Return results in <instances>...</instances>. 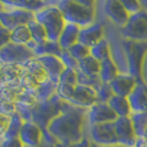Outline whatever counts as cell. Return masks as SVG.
<instances>
[{"label": "cell", "mask_w": 147, "mask_h": 147, "mask_svg": "<svg viewBox=\"0 0 147 147\" xmlns=\"http://www.w3.org/2000/svg\"><path fill=\"white\" fill-rule=\"evenodd\" d=\"M88 109H82L67 104L65 110L52 121L48 127V133L57 144L70 145L81 142L85 118H88Z\"/></svg>", "instance_id": "obj_1"}, {"label": "cell", "mask_w": 147, "mask_h": 147, "mask_svg": "<svg viewBox=\"0 0 147 147\" xmlns=\"http://www.w3.org/2000/svg\"><path fill=\"white\" fill-rule=\"evenodd\" d=\"M66 22L80 28L93 24L95 19V2L91 0H62L55 3Z\"/></svg>", "instance_id": "obj_2"}, {"label": "cell", "mask_w": 147, "mask_h": 147, "mask_svg": "<svg viewBox=\"0 0 147 147\" xmlns=\"http://www.w3.org/2000/svg\"><path fill=\"white\" fill-rule=\"evenodd\" d=\"M34 20L43 26L49 41L58 42L66 24L64 17L57 5L47 6L34 13Z\"/></svg>", "instance_id": "obj_3"}, {"label": "cell", "mask_w": 147, "mask_h": 147, "mask_svg": "<svg viewBox=\"0 0 147 147\" xmlns=\"http://www.w3.org/2000/svg\"><path fill=\"white\" fill-rule=\"evenodd\" d=\"M123 50L127 61V74L134 76L137 81H142L143 61L147 52V41H133L124 39Z\"/></svg>", "instance_id": "obj_4"}, {"label": "cell", "mask_w": 147, "mask_h": 147, "mask_svg": "<svg viewBox=\"0 0 147 147\" xmlns=\"http://www.w3.org/2000/svg\"><path fill=\"white\" fill-rule=\"evenodd\" d=\"M36 54L31 49L24 44L8 43L0 48V60L1 64H18L22 65L23 63L34 59Z\"/></svg>", "instance_id": "obj_5"}, {"label": "cell", "mask_w": 147, "mask_h": 147, "mask_svg": "<svg viewBox=\"0 0 147 147\" xmlns=\"http://www.w3.org/2000/svg\"><path fill=\"white\" fill-rule=\"evenodd\" d=\"M121 33L128 40L147 41V10L131 15L125 27L121 28Z\"/></svg>", "instance_id": "obj_6"}, {"label": "cell", "mask_w": 147, "mask_h": 147, "mask_svg": "<svg viewBox=\"0 0 147 147\" xmlns=\"http://www.w3.org/2000/svg\"><path fill=\"white\" fill-rule=\"evenodd\" d=\"M1 12H0V21L1 27L6 29L15 30L21 26H28V23L34 20V13L23 9L18 8H9L1 5Z\"/></svg>", "instance_id": "obj_7"}, {"label": "cell", "mask_w": 147, "mask_h": 147, "mask_svg": "<svg viewBox=\"0 0 147 147\" xmlns=\"http://www.w3.org/2000/svg\"><path fill=\"white\" fill-rule=\"evenodd\" d=\"M90 137L92 143L101 147L118 144L117 135L115 131V123H104L91 126Z\"/></svg>", "instance_id": "obj_8"}, {"label": "cell", "mask_w": 147, "mask_h": 147, "mask_svg": "<svg viewBox=\"0 0 147 147\" xmlns=\"http://www.w3.org/2000/svg\"><path fill=\"white\" fill-rule=\"evenodd\" d=\"M118 118L116 113L107 103H96L88 111V122L91 126L113 123Z\"/></svg>", "instance_id": "obj_9"}, {"label": "cell", "mask_w": 147, "mask_h": 147, "mask_svg": "<svg viewBox=\"0 0 147 147\" xmlns=\"http://www.w3.org/2000/svg\"><path fill=\"white\" fill-rule=\"evenodd\" d=\"M115 131L118 144L126 147H135L137 136L135 134L131 117H118L115 122Z\"/></svg>", "instance_id": "obj_10"}, {"label": "cell", "mask_w": 147, "mask_h": 147, "mask_svg": "<svg viewBox=\"0 0 147 147\" xmlns=\"http://www.w3.org/2000/svg\"><path fill=\"white\" fill-rule=\"evenodd\" d=\"M104 13L119 28L125 27L131 17L121 0H107L104 3Z\"/></svg>", "instance_id": "obj_11"}, {"label": "cell", "mask_w": 147, "mask_h": 147, "mask_svg": "<svg viewBox=\"0 0 147 147\" xmlns=\"http://www.w3.org/2000/svg\"><path fill=\"white\" fill-rule=\"evenodd\" d=\"M69 103L74 105V106L82 107V109H88V110L94 104L97 103L96 91L93 88L78 84L75 86V91H74L73 96L69 101Z\"/></svg>", "instance_id": "obj_12"}, {"label": "cell", "mask_w": 147, "mask_h": 147, "mask_svg": "<svg viewBox=\"0 0 147 147\" xmlns=\"http://www.w3.org/2000/svg\"><path fill=\"white\" fill-rule=\"evenodd\" d=\"M132 113H144L147 112V84L143 81H138L135 88L127 97Z\"/></svg>", "instance_id": "obj_13"}, {"label": "cell", "mask_w": 147, "mask_h": 147, "mask_svg": "<svg viewBox=\"0 0 147 147\" xmlns=\"http://www.w3.org/2000/svg\"><path fill=\"white\" fill-rule=\"evenodd\" d=\"M104 38V28L100 23H93L88 27L81 28L80 36H79V43L83 44L88 48H92Z\"/></svg>", "instance_id": "obj_14"}, {"label": "cell", "mask_w": 147, "mask_h": 147, "mask_svg": "<svg viewBox=\"0 0 147 147\" xmlns=\"http://www.w3.org/2000/svg\"><path fill=\"white\" fill-rule=\"evenodd\" d=\"M43 137V131L32 122H24L19 135V138L24 144V146L29 147L39 146Z\"/></svg>", "instance_id": "obj_15"}, {"label": "cell", "mask_w": 147, "mask_h": 147, "mask_svg": "<svg viewBox=\"0 0 147 147\" xmlns=\"http://www.w3.org/2000/svg\"><path fill=\"white\" fill-rule=\"evenodd\" d=\"M137 82L138 81L129 74L119 73L117 78L113 82H111L110 84L115 95L128 97L132 91L135 88Z\"/></svg>", "instance_id": "obj_16"}, {"label": "cell", "mask_w": 147, "mask_h": 147, "mask_svg": "<svg viewBox=\"0 0 147 147\" xmlns=\"http://www.w3.org/2000/svg\"><path fill=\"white\" fill-rule=\"evenodd\" d=\"M37 59L42 63L44 69L47 70L50 80L59 83L60 75L65 70V66L62 63L61 59L55 55H42L38 57Z\"/></svg>", "instance_id": "obj_17"}, {"label": "cell", "mask_w": 147, "mask_h": 147, "mask_svg": "<svg viewBox=\"0 0 147 147\" xmlns=\"http://www.w3.org/2000/svg\"><path fill=\"white\" fill-rule=\"evenodd\" d=\"M27 47L34 52L36 58L42 55H55L60 58L62 54V48L60 47L59 42H54V41L47 40L42 43H37L33 40H31L27 44Z\"/></svg>", "instance_id": "obj_18"}, {"label": "cell", "mask_w": 147, "mask_h": 147, "mask_svg": "<svg viewBox=\"0 0 147 147\" xmlns=\"http://www.w3.org/2000/svg\"><path fill=\"white\" fill-rule=\"evenodd\" d=\"M81 28L76 24L66 22L65 27L62 31L59 38V44L62 48V50H69L71 47L79 42V36H80Z\"/></svg>", "instance_id": "obj_19"}, {"label": "cell", "mask_w": 147, "mask_h": 147, "mask_svg": "<svg viewBox=\"0 0 147 147\" xmlns=\"http://www.w3.org/2000/svg\"><path fill=\"white\" fill-rule=\"evenodd\" d=\"M1 5L5 7L9 8H18V9H23L30 12L36 13L48 6L47 2L40 1V0H5L1 1Z\"/></svg>", "instance_id": "obj_20"}, {"label": "cell", "mask_w": 147, "mask_h": 147, "mask_svg": "<svg viewBox=\"0 0 147 147\" xmlns=\"http://www.w3.org/2000/svg\"><path fill=\"white\" fill-rule=\"evenodd\" d=\"M21 66L24 70H27L30 74H32V75L37 79V81L39 82L40 84H42L44 82L50 80L47 70L44 69V66L42 65V63H41L37 58H34V59L30 60L28 62L23 63Z\"/></svg>", "instance_id": "obj_21"}, {"label": "cell", "mask_w": 147, "mask_h": 147, "mask_svg": "<svg viewBox=\"0 0 147 147\" xmlns=\"http://www.w3.org/2000/svg\"><path fill=\"white\" fill-rule=\"evenodd\" d=\"M107 104L111 106V109L116 113L118 117H128L132 115L131 104H129V101L127 97L114 95L109 101Z\"/></svg>", "instance_id": "obj_22"}, {"label": "cell", "mask_w": 147, "mask_h": 147, "mask_svg": "<svg viewBox=\"0 0 147 147\" xmlns=\"http://www.w3.org/2000/svg\"><path fill=\"white\" fill-rule=\"evenodd\" d=\"M90 78H100V71H101V62L97 61L92 55H88V58L83 59L79 62V70Z\"/></svg>", "instance_id": "obj_23"}, {"label": "cell", "mask_w": 147, "mask_h": 147, "mask_svg": "<svg viewBox=\"0 0 147 147\" xmlns=\"http://www.w3.org/2000/svg\"><path fill=\"white\" fill-rule=\"evenodd\" d=\"M119 75L118 67L114 60L107 59L101 62V71H100V79L103 83H109L113 82Z\"/></svg>", "instance_id": "obj_24"}, {"label": "cell", "mask_w": 147, "mask_h": 147, "mask_svg": "<svg viewBox=\"0 0 147 147\" xmlns=\"http://www.w3.org/2000/svg\"><path fill=\"white\" fill-rule=\"evenodd\" d=\"M23 67L18 64H2L1 66V84L19 81L23 73Z\"/></svg>", "instance_id": "obj_25"}, {"label": "cell", "mask_w": 147, "mask_h": 147, "mask_svg": "<svg viewBox=\"0 0 147 147\" xmlns=\"http://www.w3.org/2000/svg\"><path fill=\"white\" fill-rule=\"evenodd\" d=\"M58 82H54L52 80L44 82L42 84H40V86L36 91V93L33 95L36 96L38 102H42V101H48L51 97L57 94V90H58Z\"/></svg>", "instance_id": "obj_26"}, {"label": "cell", "mask_w": 147, "mask_h": 147, "mask_svg": "<svg viewBox=\"0 0 147 147\" xmlns=\"http://www.w3.org/2000/svg\"><path fill=\"white\" fill-rule=\"evenodd\" d=\"M90 50H91V55L100 62H103L105 60L112 58L110 43L106 39H103L102 41H100L94 47H92Z\"/></svg>", "instance_id": "obj_27"}, {"label": "cell", "mask_w": 147, "mask_h": 147, "mask_svg": "<svg viewBox=\"0 0 147 147\" xmlns=\"http://www.w3.org/2000/svg\"><path fill=\"white\" fill-rule=\"evenodd\" d=\"M133 123V127L137 138L144 137L147 131V112L144 113H132L129 116Z\"/></svg>", "instance_id": "obj_28"}, {"label": "cell", "mask_w": 147, "mask_h": 147, "mask_svg": "<svg viewBox=\"0 0 147 147\" xmlns=\"http://www.w3.org/2000/svg\"><path fill=\"white\" fill-rule=\"evenodd\" d=\"M24 119L19 113H16L15 115L11 116V121H10V125L9 128L6 132V134L1 137V138H15V137H19L20 132L22 129V126L24 124Z\"/></svg>", "instance_id": "obj_29"}, {"label": "cell", "mask_w": 147, "mask_h": 147, "mask_svg": "<svg viewBox=\"0 0 147 147\" xmlns=\"http://www.w3.org/2000/svg\"><path fill=\"white\" fill-rule=\"evenodd\" d=\"M32 40L28 26H21L11 31V42L17 44H27Z\"/></svg>", "instance_id": "obj_30"}, {"label": "cell", "mask_w": 147, "mask_h": 147, "mask_svg": "<svg viewBox=\"0 0 147 147\" xmlns=\"http://www.w3.org/2000/svg\"><path fill=\"white\" fill-rule=\"evenodd\" d=\"M15 103L17 104V107L24 109V110H31L36 106V104L38 103V100L33 94L23 90L22 92L18 94Z\"/></svg>", "instance_id": "obj_31"}, {"label": "cell", "mask_w": 147, "mask_h": 147, "mask_svg": "<svg viewBox=\"0 0 147 147\" xmlns=\"http://www.w3.org/2000/svg\"><path fill=\"white\" fill-rule=\"evenodd\" d=\"M28 28L30 30L32 40L37 43H42L44 41L48 40V36H47V31L43 28L42 24H40L36 20H32L31 22L28 23Z\"/></svg>", "instance_id": "obj_32"}, {"label": "cell", "mask_w": 147, "mask_h": 147, "mask_svg": "<svg viewBox=\"0 0 147 147\" xmlns=\"http://www.w3.org/2000/svg\"><path fill=\"white\" fill-rule=\"evenodd\" d=\"M20 86L24 91L29 92L31 94H34L36 91L40 86V83L37 81V79L32 74H30L27 70H23V73L20 78Z\"/></svg>", "instance_id": "obj_33"}, {"label": "cell", "mask_w": 147, "mask_h": 147, "mask_svg": "<svg viewBox=\"0 0 147 147\" xmlns=\"http://www.w3.org/2000/svg\"><path fill=\"white\" fill-rule=\"evenodd\" d=\"M97 94V103H109L111 98L115 95L109 83H101V85L96 90Z\"/></svg>", "instance_id": "obj_34"}, {"label": "cell", "mask_w": 147, "mask_h": 147, "mask_svg": "<svg viewBox=\"0 0 147 147\" xmlns=\"http://www.w3.org/2000/svg\"><path fill=\"white\" fill-rule=\"evenodd\" d=\"M67 51L70 52V54H71L78 62H80V61H82L83 59L88 58V55H91V50H90V48H88V47H85V45H83V44H81V43H79V42L76 44H74L73 47H71Z\"/></svg>", "instance_id": "obj_35"}, {"label": "cell", "mask_w": 147, "mask_h": 147, "mask_svg": "<svg viewBox=\"0 0 147 147\" xmlns=\"http://www.w3.org/2000/svg\"><path fill=\"white\" fill-rule=\"evenodd\" d=\"M59 84H67V85H78V71L72 69H65L60 75Z\"/></svg>", "instance_id": "obj_36"}, {"label": "cell", "mask_w": 147, "mask_h": 147, "mask_svg": "<svg viewBox=\"0 0 147 147\" xmlns=\"http://www.w3.org/2000/svg\"><path fill=\"white\" fill-rule=\"evenodd\" d=\"M60 59L62 61V63L64 64L65 69H72L75 71L79 70V62L70 54V52L67 50H62V54H61Z\"/></svg>", "instance_id": "obj_37"}, {"label": "cell", "mask_w": 147, "mask_h": 147, "mask_svg": "<svg viewBox=\"0 0 147 147\" xmlns=\"http://www.w3.org/2000/svg\"><path fill=\"white\" fill-rule=\"evenodd\" d=\"M1 114L7 115V116H12L16 113H18L17 111V104L15 102H9V101H2L1 100Z\"/></svg>", "instance_id": "obj_38"}, {"label": "cell", "mask_w": 147, "mask_h": 147, "mask_svg": "<svg viewBox=\"0 0 147 147\" xmlns=\"http://www.w3.org/2000/svg\"><path fill=\"white\" fill-rule=\"evenodd\" d=\"M121 1L124 5V7H125V9L129 15H134V13L138 12L140 10H143L140 2L137 0H121Z\"/></svg>", "instance_id": "obj_39"}, {"label": "cell", "mask_w": 147, "mask_h": 147, "mask_svg": "<svg viewBox=\"0 0 147 147\" xmlns=\"http://www.w3.org/2000/svg\"><path fill=\"white\" fill-rule=\"evenodd\" d=\"M0 147H24V144L19 137L15 138H1V146Z\"/></svg>", "instance_id": "obj_40"}, {"label": "cell", "mask_w": 147, "mask_h": 147, "mask_svg": "<svg viewBox=\"0 0 147 147\" xmlns=\"http://www.w3.org/2000/svg\"><path fill=\"white\" fill-rule=\"evenodd\" d=\"M51 147H93L92 140H88V138H83L81 142L79 143H74V144H70V145H62V144H55Z\"/></svg>", "instance_id": "obj_41"}, {"label": "cell", "mask_w": 147, "mask_h": 147, "mask_svg": "<svg viewBox=\"0 0 147 147\" xmlns=\"http://www.w3.org/2000/svg\"><path fill=\"white\" fill-rule=\"evenodd\" d=\"M10 121H11V117L10 116H7V115H3L1 114L0 115V129H1V137L6 134V132L9 128V125H10Z\"/></svg>", "instance_id": "obj_42"}, {"label": "cell", "mask_w": 147, "mask_h": 147, "mask_svg": "<svg viewBox=\"0 0 147 147\" xmlns=\"http://www.w3.org/2000/svg\"><path fill=\"white\" fill-rule=\"evenodd\" d=\"M11 42V31L1 27V47L7 45L8 43Z\"/></svg>", "instance_id": "obj_43"}, {"label": "cell", "mask_w": 147, "mask_h": 147, "mask_svg": "<svg viewBox=\"0 0 147 147\" xmlns=\"http://www.w3.org/2000/svg\"><path fill=\"white\" fill-rule=\"evenodd\" d=\"M135 147H147V140L146 138H144V137L137 138Z\"/></svg>", "instance_id": "obj_44"}, {"label": "cell", "mask_w": 147, "mask_h": 147, "mask_svg": "<svg viewBox=\"0 0 147 147\" xmlns=\"http://www.w3.org/2000/svg\"><path fill=\"white\" fill-rule=\"evenodd\" d=\"M105 147H126V146L121 145V144H115V145H111V146H105Z\"/></svg>", "instance_id": "obj_45"}, {"label": "cell", "mask_w": 147, "mask_h": 147, "mask_svg": "<svg viewBox=\"0 0 147 147\" xmlns=\"http://www.w3.org/2000/svg\"><path fill=\"white\" fill-rule=\"evenodd\" d=\"M144 138H146V140H147V131H146V133H145V136H144Z\"/></svg>", "instance_id": "obj_46"}]
</instances>
